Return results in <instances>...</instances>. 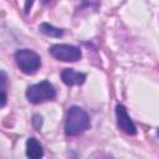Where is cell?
Listing matches in <instances>:
<instances>
[{
	"mask_svg": "<svg viewBox=\"0 0 159 159\" xmlns=\"http://www.w3.org/2000/svg\"><path fill=\"white\" fill-rule=\"evenodd\" d=\"M34 124H35V127H36L37 129H40V127H41V124H42V117H41V116H35V117H34Z\"/></svg>",
	"mask_w": 159,
	"mask_h": 159,
	"instance_id": "obj_10",
	"label": "cell"
},
{
	"mask_svg": "<svg viewBox=\"0 0 159 159\" xmlns=\"http://www.w3.org/2000/svg\"><path fill=\"white\" fill-rule=\"evenodd\" d=\"M55 97H56L55 87L48 81H42L40 83L32 84L26 89V98L29 99V102L34 104L52 101Z\"/></svg>",
	"mask_w": 159,
	"mask_h": 159,
	"instance_id": "obj_2",
	"label": "cell"
},
{
	"mask_svg": "<svg viewBox=\"0 0 159 159\" xmlns=\"http://www.w3.org/2000/svg\"><path fill=\"white\" fill-rule=\"evenodd\" d=\"M91 127V120L86 111L80 107H71L67 111L66 124H65V133L67 135H78L87 130Z\"/></svg>",
	"mask_w": 159,
	"mask_h": 159,
	"instance_id": "obj_1",
	"label": "cell"
},
{
	"mask_svg": "<svg viewBox=\"0 0 159 159\" xmlns=\"http://www.w3.org/2000/svg\"><path fill=\"white\" fill-rule=\"evenodd\" d=\"M48 51L56 60L62 62H76L82 57V52L78 47L66 43L53 45L48 48Z\"/></svg>",
	"mask_w": 159,
	"mask_h": 159,
	"instance_id": "obj_4",
	"label": "cell"
},
{
	"mask_svg": "<svg viewBox=\"0 0 159 159\" xmlns=\"http://www.w3.org/2000/svg\"><path fill=\"white\" fill-rule=\"evenodd\" d=\"M157 134H158V135H159V128H158V130H157Z\"/></svg>",
	"mask_w": 159,
	"mask_h": 159,
	"instance_id": "obj_13",
	"label": "cell"
},
{
	"mask_svg": "<svg viewBox=\"0 0 159 159\" xmlns=\"http://www.w3.org/2000/svg\"><path fill=\"white\" fill-rule=\"evenodd\" d=\"M40 31L47 36H51V37H61L63 35V30L62 29H58V27H55L47 22H42L40 25Z\"/></svg>",
	"mask_w": 159,
	"mask_h": 159,
	"instance_id": "obj_8",
	"label": "cell"
},
{
	"mask_svg": "<svg viewBox=\"0 0 159 159\" xmlns=\"http://www.w3.org/2000/svg\"><path fill=\"white\" fill-rule=\"evenodd\" d=\"M61 78L65 84L67 86H76V84H83L86 81V75L75 71L73 68H65L61 72Z\"/></svg>",
	"mask_w": 159,
	"mask_h": 159,
	"instance_id": "obj_6",
	"label": "cell"
},
{
	"mask_svg": "<svg viewBox=\"0 0 159 159\" xmlns=\"http://www.w3.org/2000/svg\"><path fill=\"white\" fill-rule=\"evenodd\" d=\"M41 1H42V4H45V5H46V4H48L51 0H41Z\"/></svg>",
	"mask_w": 159,
	"mask_h": 159,
	"instance_id": "obj_12",
	"label": "cell"
},
{
	"mask_svg": "<svg viewBox=\"0 0 159 159\" xmlns=\"http://www.w3.org/2000/svg\"><path fill=\"white\" fill-rule=\"evenodd\" d=\"M32 2H34V0H26V5H25V12L26 14H29V11L32 6Z\"/></svg>",
	"mask_w": 159,
	"mask_h": 159,
	"instance_id": "obj_11",
	"label": "cell"
},
{
	"mask_svg": "<svg viewBox=\"0 0 159 159\" xmlns=\"http://www.w3.org/2000/svg\"><path fill=\"white\" fill-rule=\"evenodd\" d=\"M26 155L31 159H39L43 157L42 145L35 137H30L26 140Z\"/></svg>",
	"mask_w": 159,
	"mask_h": 159,
	"instance_id": "obj_7",
	"label": "cell"
},
{
	"mask_svg": "<svg viewBox=\"0 0 159 159\" xmlns=\"http://www.w3.org/2000/svg\"><path fill=\"white\" fill-rule=\"evenodd\" d=\"M116 118H117V125L122 132H124L128 135H135L137 134V127L130 119L129 114L127 113V109L123 104L116 106Z\"/></svg>",
	"mask_w": 159,
	"mask_h": 159,
	"instance_id": "obj_5",
	"label": "cell"
},
{
	"mask_svg": "<svg viewBox=\"0 0 159 159\" xmlns=\"http://www.w3.org/2000/svg\"><path fill=\"white\" fill-rule=\"evenodd\" d=\"M15 61L19 68L26 75L35 73L41 66V57L35 51H31L27 48L19 50L15 53Z\"/></svg>",
	"mask_w": 159,
	"mask_h": 159,
	"instance_id": "obj_3",
	"label": "cell"
},
{
	"mask_svg": "<svg viewBox=\"0 0 159 159\" xmlns=\"http://www.w3.org/2000/svg\"><path fill=\"white\" fill-rule=\"evenodd\" d=\"M0 81H1V88H0L1 89V107H4L6 103V75L4 71H1Z\"/></svg>",
	"mask_w": 159,
	"mask_h": 159,
	"instance_id": "obj_9",
	"label": "cell"
}]
</instances>
